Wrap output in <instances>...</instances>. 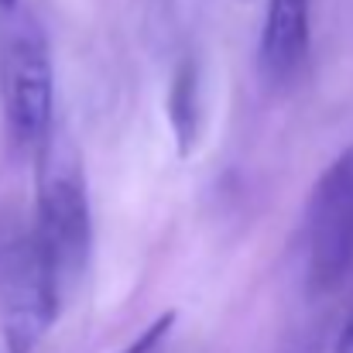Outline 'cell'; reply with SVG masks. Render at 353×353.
Listing matches in <instances>:
<instances>
[{
	"label": "cell",
	"mask_w": 353,
	"mask_h": 353,
	"mask_svg": "<svg viewBox=\"0 0 353 353\" xmlns=\"http://www.w3.org/2000/svg\"><path fill=\"white\" fill-rule=\"evenodd\" d=\"M172 326H175V312H165V316H158L127 350L120 353H161V347H165V340H168V333H172Z\"/></svg>",
	"instance_id": "52a82bcc"
},
{
	"label": "cell",
	"mask_w": 353,
	"mask_h": 353,
	"mask_svg": "<svg viewBox=\"0 0 353 353\" xmlns=\"http://www.w3.org/2000/svg\"><path fill=\"white\" fill-rule=\"evenodd\" d=\"M312 52V0H268L261 38H257V72L268 90L292 86Z\"/></svg>",
	"instance_id": "5b68a950"
},
{
	"label": "cell",
	"mask_w": 353,
	"mask_h": 353,
	"mask_svg": "<svg viewBox=\"0 0 353 353\" xmlns=\"http://www.w3.org/2000/svg\"><path fill=\"white\" fill-rule=\"evenodd\" d=\"M14 7H17V0H0V10H7V14H10Z\"/></svg>",
	"instance_id": "9c48e42d"
},
{
	"label": "cell",
	"mask_w": 353,
	"mask_h": 353,
	"mask_svg": "<svg viewBox=\"0 0 353 353\" xmlns=\"http://www.w3.org/2000/svg\"><path fill=\"white\" fill-rule=\"evenodd\" d=\"M302 268L309 295H333L353 268V148L312 182L302 216Z\"/></svg>",
	"instance_id": "277c9868"
},
{
	"label": "cell",
	"mask_w": 353,
	"mask_h": 353,
	"mask_svg": "<svg viewBox=\"0 0 353 353\" xmlns=\"http://www.w3.org/2000/svg\"><path fill=\"white\" fill-rule=\"evenodd\" d=\"M65 288L31 230L0 247V340L3 353H34L55 326Z\"/></svg>",
	"instance_id": "3957f363"
},
{
	"label": "cell",
	"mask_w": 353,
	"mask_h": 353,
	"mask_svg": "<svg viewBox=\"0 0 353 353\" xmlns=\"http://www.w3.org/2000/svg\"><path fill=\"white\" fill-rule=\"evenodd\" d=\"M168 123H172V137H175V151L179 158H189L203 137V76H199V62L196 59H182L172 72L168 83Z\"/></svg>",
	"instance_id": "8992f818"
},
{
	"label": "cell",
	"mask_w": 353,
	"mask_h": 353,
	"mask_svg": "<svg viewBox=\"0 0 353 353\" xmlns=\"http://www.w3.org/2000/svg\"><path fill=\"white\" fill-rule=\"evenodd\" d=\"M336 353H353V316L347 319V326L340 330V340H336Z\"/></svg>",
	"instance_id": "ba28073f"
},
{
	"label": "cell",
	"mask_w": 353,
	"mask_h": 353,
	"mask_svg": "<svg viewBox=\"0 0 353 353\" xmlns=\"http://www.w3.org/2000/svg\"><path fill=\"white\" fill-rule=\"evenodd\" d=\"M38 196L34 223L28 227L48 264L55 268L65 295L83 281L93 261V206L83 161L72 144L45 137L38 148Z\"/></svg>",
	"instance_id": "6da1fadb"
},
{
	"label": "cell",
	"mask_w": 353,
	"mask_h": 353,
	"mask_svg": "<svg viewBox=\"0 0 353 353\" xmlns=\"http://www.w3.org/2000/svg\"><path fill=\"white\" fill-rule=\"evenodd\" d=\"M0 110L14 148L38 151L52 134L55 65L34 17H14L0 45Z\"/></svg>",
	"instance_id": "7a4b0ae2"
}]
</instances>
